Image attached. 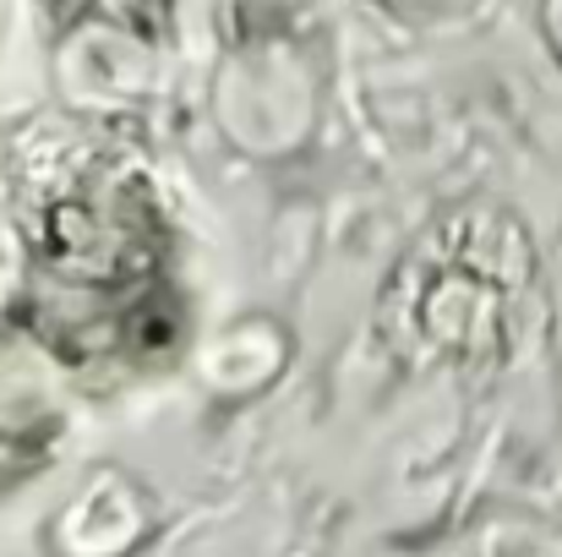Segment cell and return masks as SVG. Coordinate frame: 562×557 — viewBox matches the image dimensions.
Wrapping results in <instances>:
<instances>
[{
	"label": "cell",
	"mask_w": 562,
	"mask_h": 557,
	"mask_svg": "<svg viewBox=\"0 0 562 557\" xmlns=\"http://www.w3.org/2000/svg\"><path fill=\"white\" fill-rule=\"evenodd\" d=\"M530 268L536 257L514 224H497L492 213L448 219L393 268L382 296V334L404 356L459 367L497 361L514 345Z\"/></svg>",
	"instance_id": "cell-2"
},
{
	"label": "cell",
	"mask_w": 562,
	"mask_h": 557,
	"mask_svg": "<svg viewBox=\"0 0 562 557\" xmlns=\"http://www.w3.org/2000/svg\"><path fill=\"white\" fill-rule=\"evenodd\" d=\"M77 382L110 388L187 350L176 230L137 170H82L33 219L5 318Z\"/></svg>",
	"instance_id": "cell-1"
},
{
	"label": "cell",
	"mask_w": 562,
	"mask_h": 557,
	"mask_svg": "<svg viewBox=\"0 0 562 557\" xmlns=\"http://www.w3.org/2000/svg\"><path fill=\"white\" fill-rule=\"evenodd\" d=\"M60 22H121L132 33H165L170 27V0H49Z\"/></svg>",
	"instance_id": "cell-3"
}]
</instances>
